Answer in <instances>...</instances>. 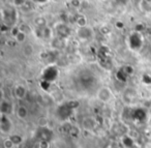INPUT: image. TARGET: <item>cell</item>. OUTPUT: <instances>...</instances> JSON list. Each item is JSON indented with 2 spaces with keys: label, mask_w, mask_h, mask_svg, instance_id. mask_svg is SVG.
<instances>
[{
  "label": "cell",
  "mask_w": 151,
  "mask_h": 148,
  "mask_svg": "<svg viewBox=\"0 0 151 148\" xmlns=\"http://www.w3.org/2000/svg\"><path fill=\"white\" fill-rule=\"evenodd\" d=\"M73 110L68 106V105H67V103H64V104L60 105V106L57 108L56 116L59 120L65 121V120H67L71 115H73Z\"/></svg>",
  "instance_id": "1"
},
{
  "label": "cell",
  "mask_w": 151,
  "mask_h": 148,
  "mask_svg": "<svg viewBox=\"0 0 151 148\" xmlns=\"http://www.w3.org/2000/svg\"><path fill=\"white\" fill-rule=\"evenodd\" d=\"M59 76V71L55 65H50L44 71L42 75V80L47 81L49 83H52V82L56 81V79Z\"/></svg>",
  "instance_id": "2"
},
{
  "label": "cell",
  "mask_w": 151,
  "mask_h": 148,
  "mask_svg": "<svg viewBox=\"0 0 151 148\" xmlns=\"http://www.w3.org/2000/svg\"><path fill=\"white\" fill-rule=\"evenodd\" d=\"M53 131L49 127H38L35 133V138H37L40 141H48L51 142L53 139Z\"/></svg>",
  "instance_id": "3"
},
{
  "label": "cell",
  "mask_w": 151,
  "mask_h": 148,
  "mask_svg": "<svg viewBox=\"0 0 151 148\" xmlns=\"http://www.w3.org/2000/svg\"><path fill=\"white\" fill-rule=\"evenodd\" d=\"M13 129V122L7 115L1 114L0 117V131L2 134H9Z\"/></svg>",
  "instance_id": "4"
},
{
  "label": "cell",
  "mask_w": 151,
  "mask_h": 148,
  "mask_svg": "<svg viewBox=\"0 0 151 148\" xmlns=\"http://www.w3.org/2000/svg\"><path fill=\"white\" fill-rule=\"evenodd\" d=\"M55 32H56V35L58 38H61V40H64V38H67L69 35H70V29L69 27L64 23H58L56 26H55Z\"/></svg>",
  "instance_id": "5"
},
{
  "label": "cell",
  "mask_w": 151,
  "mask_h": 148,
  "mask_svg": "<svg viewBox=\"0 0 151 148\" xmlns=\"http://www.w3.org/2000/svg\"><path fill=\"white\" fill-rule=\"evenodd\" d=\"M148 116V111L144 108H136L132 111V119L134 121L144 122Z\"/></svg>",
  "instance_id": "6"
},
{
  "label": "cell",
  "mask_w": 151,
  "mask_h": 148,
  "mask_svg": "<svg viewBox=\"0 0 151 148\" xmlns=\"http://www.w3.org/2000/svg\"><path fill=\"white\" fill-rule=\"evenodd\" d=\"M112 96H113V93H112L111 89L107 86L99 88V91H97V98L103 103H109L111 100Z\"/></svg>",
  "instance_id": "7"
},
{
  "label": "cell",
  "mask_w": 151,
  "mask_h": 148,
  "mask_svg": "<svg viewBox=\"0 0 151 148\" xmlns=\"http://www.w3.org/2000/svg\"><path fill=\"white\" fill-rule=\"evenodd\" d=\"M138 100V93L134 89L128 88L123 92V102L127 105L134 104Z\"/></svg>",
  "instance_id": "8"
},
{
  "label": "cell",
  "mask_w": 151,
  "mask_h": 148,
  "mask_svg": "<svg viewBox=\"0 0 151 148\" xmlns=\"http://www.w3.org/2000/svg\"><path fill=\"white\" fill-rule=\"evenodd\" d=\"M77 35L80 40H90L93 36V30L90 27L86 26V27L79 28L78 31H77Z\"/></svg>",
  "instance_id": "9"
},
{
  "label": "cell",
  "mask_w": 151,
  "mask_h": 148,
  "mask_svg": "<svg viewBox=\"0 0 151 148\" xmlns=\"http://www.w3.org/2000/svg\"><path fill=\"white\" fill-rule=\"evenodd\" d=\"M142 38H141L140 33L138 32H134L129 35V45L132 47V49L134 50H138L142 47Z\"/></svg>",
  "instance_id": "10"
},
{
  "label": "cell",
  "mask_w": 151,
  "mask_h": 148,
  "mask_svg": "<svg viewBox=\"0 0 151 148\" xmlns=\"http://www.w3.org/2000/svg\"><path fill=\"white\" fill-rule=\"evenodd\" d=\"M96 124L97 123H96L95 118H93V117H91V116L85 117L82 120V126L85 131H93V129H95V126H96Z\"/></svg>",
  "instance_id": "11"
},
{
  "label": "cell",
  "mask_w": 151,
  "mask_h": 148,
  "mask_svg": "<svg viewBox=\"0 0 151 148\" xmlns=\"http://www.w3.org/2000/svg\"><path fill=\"white\" fill-rule=\"evenodd\" d=\"M0 111H1V114H4L9 116V114L14 113V106L9 100H1V104H0Z\"/></svg>",
  "instance_id": "12"
},
{
  "label": "cell",
  "mask_w": 151,
  "mask_h": 148,
  "mask_svg": "<svg viewBox=\"0 0 151 148\" xmlns=\"http://www.w3.org/2000/svg\"><path fill=\"white\" fill-rule=\"evenodd\" d=\"M27 94V90L23 85H17L14 88V95L17 100H23L26 97Z\"/></svg>",
  "instance_id": "13"
},
{
  "label": "cell",
  "mask_w": 151,
  "mask_h": 148,
  "mask_svg": "<svg viewBox=\"0 0 151 148\" xmlns=\"http://www.w3.org/2000/svg\"><path fill=\"white\" fill-rule=\"evenodd\" d=\"M80 82L82 84V86L84 87H89L90 85H93V83L95 82V78L92 75H89V74H85L80 77Z\"/></svg>",
  "instance_id": "14"
},
{
  "label": "cell",
  "mask_w": 151,
  "mask_h": 148,
  "mask_svg": "<svg viewBox=\"0 0 151 148\" xmlns=\"http://www.w3.org/2000/svg\"><path fill=\"white\" fill-rule=\"evenodd\" d=\"M113 133L116 136H120V137H124L126 133V126L123 123H117V124L114 125L113 127Z\"/></svg>",
  "instance_id": "15"
},
{
  "label": "cell",
  "mask_w": 151,
  "mask_h": 148,
  "mask_svg": "<svg viewBox=\"0 0 151 148\" xmlns=\"http://www.w3.org/2000/svg\"><path fill=\"white\" fill-rule=\"evenodd\" d=\"M17 116H18V118L19 119H21V120H24V119H26L27 118V116H28V109H27V107H25V106H20L19 108L17 109Z\"/></svg>",
  "instance_id": "16"
},
{
  "label": "cell",
  "mask_w": 151,
  "mask_h": 148,
  "mask_svg": "<svg viewBox=\"0 0 151 148\" xmlns=\"http://www.w3.org/2000/svg\"><path fill=\"white\" fill-rule=\"evenodd\" d=\"M38 31V36L40 38H42L44 40H49L51 38V35H52V31L49 27H46L44 29H37Z\"/></svg>",
  "instance_id": "17"
},
{
  "label": "cell",
  "mask_w": 151,
  "mask_h": 148,
  "mask_svg": "<svg viewBox=\"0 0 151 148\" xmlns=\"http://www.w3.org/2000/svg\"><path fill=\"white\" fill-rule=\"evenodd\" d=\"M34 24L37 27V29H44L47 27V20L44 17H37L34 20Z\"/></svg>",
  "instance_id": "18"
},
{
  "label": "cell",
  "mask_w": 151,
  "mask_h": 148,
  "mask_svg": "<svg viewBox=\"0 0 151 148\" xmlns=\"http://www.w3.org/2000/svg\"><path fill=\"white\" fill-rule=\"evenodd\" d=\"M121 140L122 144H123V146L125 148H132L134 146V139L132 137H129V136H124V137H122Z\"/></svg>",
  "instance_id": "19"
},
{
  "label": "cell",
  "mask_w": 151,
  "mask_h": 148,
  "mask_svg": "<svg viewBox=\"0 0 151 148\" xmlns=\"http://www.w3.org/2000/svg\"><path fill=\"white\" fill-rule=\"evenodd\" d=\"M115 76H116V79H117L118 81L123 82V83H124V82L127 81V79L129 78L127 75H126L125 73H124V71L122 69H120L118 71H116V75Z\"/></svg>",
  "instance_id": "20"
},
{
  "label": "cell",
  "mask_w": 151,
  "mask_h": 148,
  "mask_svg": "<svg viewBox=\"0 0 151 148\" xmlns=\"http://www.w3.org/2000/svg\"><path fill=\"white\" fill-rule=\"evenodd\" d=\"M76 22H77V24H78L79 28H82V27H86L87 26V19L85 16H78L77 17V19H76Z\"/></svg>",
  "instance_id": "21"
},
{
  "label": "cell",
  "mask_w": 151,
  "mask_h": 148,
  "mask_svg": "<svg viewBox=\"0 0 151 148\" xmlns=\"http://www.w3.org/2000/svg\"><path fill=\"white\" fill-rule=\"evenodd\" d=\"M9 139L12 140V142H13L15 145H20V144L23 142V138L20 135H12L11 137H9Z\"/></svg>",
  "instance_id": "22"
},
{
  "label": "cell",
  "mask_w": 151,
  "mask_h": 148,
  "mask_svg": "<svg viewBox=\"0 0 151 148\" xmlns=\"http://www.w3.org/2000/svg\"><path fill=\"white\" fill-rule=\"evenodd\" d=\"M38 127H49V120L47 117H40L37 121Z\"/></svg>",
  "instance_id": "23"
},
{
  "label": "cell",
  "mask_w": 151,
  "mask_h": 148,
  "mask_svg": "<svg viewBox=\"0 0 151 148\" xmlns=\"http://www.w3.org/2000/svg\"><path fill=\"white\" fill-rule=\"evenodd\" d=\"M122 69H123L124 73H125L128 77H130V76L134 74V67H132V65H124V66L122 67Z\"/></svg>",
  "instance_id": "24"
},
{
  "label": "cell",
  "mask_w": 151,
  "mask_h": 148,
  "mask_svg": "<svg viewBox=\"0 0 151 148\" xmlns=\"http://www.w3.org/2000/svg\"><path fill=\"white\" fill-rule=\"evenodd\" d=\"M23 52H24V54H25L26 56H30V55H32V53H33V48H32V47L30 46V45L24 46Z\"/></svg>",
  "instance_id": "25"
},
{
  "label": "cell",
  "mask_w": 151,
  "mask_h": 148,
  "mask_svg": "<svg viewBox=\"0 0 151 148\" xmlns=\"http://www.w3.org/2000/svg\"><path fill=\"white\" fill-rule=\"evenodd\" d=\"M15 40H17L18 43H24V42H25V40H26V33H25V32H23V31H21L17 36H16Z\"/></svg>",
  "instance_id": "26"
},
{
  "label": "cell",
  "mask_w": 151,
  "mask_h": 148,
  "mask_svg": "<svg viewBox=\"0 0 151 148\" xmlns=\"http://www.w3.org/2000/svg\"><path fill=\"white\" fill-rule=\"evenodd\" d=\"M66 103H67V105L73 109V110H76V109L79 108V106H80V103H79L78 100H68V102H66Z\"/></svg>",
  "instance_id": "27"
},
{
  "label": "cell",
  "mask_w": 151,
  "mask_h": 148,
  "mask_svg": "<svg viewBox=\"0 0 151 148\" xmlns=\"http://www.w3.org/2000/svg\"><path fill=\"white\" fill-rule=\"evenodd\" d=\"M142 82L146 85H150L151 84V76H149V74H144L142 76Z\"/></svg>",
  "instance_id": "28"
},
{
  "label": "cell",
  "mask_w": 151,
  "mask_h": 148,
  "mask_svg": "<svg viewBox=\"0 0 151 148\" xmlns=\"http://www.w3.org/2000/svg\"><path fill=\"white\" fill-rule=\"evenodd\" d=\"M21 32V28L20 27H18V26H14L13 28L11 29V34H12V36L13 38H16V36L18 35V34Z\"/></svg>",
  "instance_id": "29"
},
{
  "label": "cell",
  "mask_w": 151,
  "mask_h": 148,
  "mask_svg": "<svg viewBox=\"0 0 151 148\" xmlns=\"http://www.w3.org/2000/svg\"><path fill=\"white\" fill-rule=\"evenodd\" d=\"M79 134H80V129H79L78 127H75V126L71 127L70 131H69V135H70L71 137H75V138L78 137Z\"/></svg>",
  "instance_id": "30"
},
{
  "label": "cell",
  "mask_w": 151,
  "mask_h": 148,
  "mask_svg": "<svg viewBox=\"0 0 151 148\" xmlns=\"http://www.w3.org/2000/svg\"><path fill=\"white\" fill-rule=\"evenodd\" d=\"M3 146H4V148H13L14 146H15V144L12 142V140L9 139H6L4 140V142H3Z\"/></svg>",
  "instance_id": "31"
},
{
  "label": "cell",
  "mask_w": 151,
  "mask_h": 148,
  "mask_svg": "<svg viewBox=\"0 0 151 148\" xmlns=\"http://www.w3.org/2000/svg\"><path fill=\"white\" fill-rule=\"evenodd\" d=\"M50 86H51V83H49V82L44 81V80H42V81H40V87H42L44 90H46V91L49 89V88H50Z\"/></svg>",
  "instance_id": "32"
},
{
  "label": "cell",
  "mask_w": 151,
  "mask_h": 148,
  "mask_svg": "<svg viewBox=\"0 0 151 148\" xmlns=\"http://www.w3.org/2000/svg\"><path fill=\"white\" fill-rule=\"evenodd\" d=\"M143 30H145V26L143 25V24H137L136 27H134V32H138V33H140V32H142Z\"/></svg>",
  "instance_id": "33"
},
{
  "label": "cell",
  "mask_w": 151,
  "mask_h": 148,
  "mask_svg": "<svg viewBox=\"0 0 151 148\" xmlns=\"http://www.w3.org/2000/svg\"><path fill=\"white\" fill-rule=\"evenodd\" d=\"M38 146H40V148H50V142H48V141H40Z\"/></svg>",
  "instance_id": "34"
},
{
  "label": "cell",
  "mask_w": 151,
  "mask_h": 148,
  "mask_svg": "<svg viewBox=\"0 0 151 148\" xmlns=\"http://www.w3.org/2000/svg\"><path fill=\"white\" fill-rule=\"evenodd\" d=\"M145 138H146V140L149 143H151V129H149V131H147L145 133Z\"/></svg>",
  "instance_id": "35"
},
{
  "label": "cell",
  "mask_w": 151,
  "mask_h": 148,
  "mask_svg": "<svg viewBox=\"0 0 151 148\" xmlns=\"http://www.w3.org/2000/svg\"><path fill=\"white\" fill-rule=\"evenodd\" d=\"M99 31H101L103 34H108L110 32V29L107 27V26H103V27L101 28V30H99Z\"/></svg>",
  "instance_id": "36"
},
{
  "label": "cell",
  "mask_w": 151,
  "mask_h": 148,
  "mask_svg": "<svg viewBox=\"0 0 151 148\" xmlns=\"http://www.w3.org/2000/svg\"><path fill=\"white\" fill-rule=\"evenodd\" d=\"M116 28H118V29H123L124 28V23L123 22H121V21H118V22H116Z\"/></svg>",
  "instance_id": "37"
},
{
  "label": "cell",
  "mask_w": 151,
  "mask_h": 148,
  "mask_svg": "<svg viewBox=\"0 0 151 148\" xmlns=\"http://www.w3.org/2000/svg\"><path fill=\"white\" fill-rule=\"evenodd\" d=\"M95 120H96V123L99 125H101L104 123V117L103 116H97L96 118H95Z\"/></svg>",
  "instance_id": "38"
},
{
  "label": "cell",
  "mask_w": 151,
  "mask_h": 148,
  "mask_svg": "<svg viewBox=\"0 0 151 148\" xmlns=\"http://www.w3.org/2000/svg\"><path fill=\"white\" fill-rule=\"evenodd\" d=\"M14 4H16L17 6H23L26 4L25 1H14Z\"/></svg>",
  "instance_id": "39"
},
{
  "label": "cell",
  "mask_w": 151,
  "mask_h": 148,
  "mask_svg": "<svg viewBox=\"0 0 151 148\" xmlns=\"http://www.w3.org/2000/svg\"><path fill=\"white\" fill-rule=\"evenodd\" d=\"M145 107L147 108V111H148V112L151 114V100L147 102V103H146V105H145Z\"/></svg>",
  "instance_id": "40"
},
{
  "label": "cell",
  "mask_w": 151,
  "mask_h": 148,
  "mask_svg": "<svg viewBox=\"0 0 151 148\" xmlns=\"http://www.w3.org/2000/svg\"><path fill=\"white\" fill-rule=\"evenodd\" d=\"M1 31L2 32H5V31H7V30H9V26H6L5 25V24H2V25H1Z\"/></svg>",
  "instance_id": "41"
}]
</instances>
